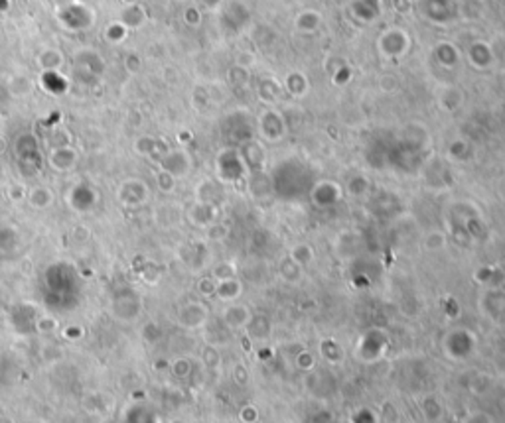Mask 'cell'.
Masks as SVG:
<instances>
[{
	"mask_svg": "<svg viewBox=\"0 0 505 423\" xmlns=\"http://www.w3.org/2000/svg\"><path fill=\"white\" fill-rule=\"evenodd\" d=\"M60 329V323L53 319V317H42V319H38L36 323V331L38 333H42V335H51V333H56Z\"/></svg>",
	"mask_w": 505,
	"mask_h": 423,
	"instance_id": "6da1fadb",
	"label": "cell"
},
{
	"mask_svg": "<svg viewBox=\"0 0 505 423\" xmlns=\"http://www.w3.org/2000/svg\"><path fill=\"white\" fill-rule=\"evenodd\" d=\"M62 335L67 338V340H79V337L83 335V331H81V329H79L77 325H69L63 329Z\"/></svg>",
	"mask_w": 505,
	"mask_h": 423,
	"instance_id": "7a4b0ae2",
	"label": "cell"
}]
</instances>
